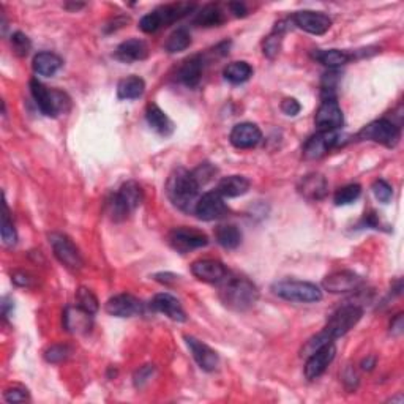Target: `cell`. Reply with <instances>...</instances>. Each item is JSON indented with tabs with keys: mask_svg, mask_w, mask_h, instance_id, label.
Returning <instances> with one entry per match:
<instances>
[{
	"mask_svg": "<svg viewBox=\"0 0 404 404\" xmlns=\"http://www.w3.org/2000/svg\"><path fill=\"white\" fill-rule=\"evenodd\" d=\"M146 92V82L139 76H128L117 86V95L121 100H138Z\"/></svg>",
	"mask_w": 404,
	"mask_h": 404,
	"instance_id": "cell-28",
	"label": "cell"
},
{
	"mask_svg": "<svg viewBox=\"0 0 404 404\" xmlns=\"http://www.w3.org/2000/svg\"><path fill=\"white\" fill-rule=\"evenodd\" d=\"M162 27H163V24L162 21H160V16L157 15L155 10L150 11V13L146 16H142V20L139 21V29L146 33H153Z\"/></svg>",
	"mask_w": 404,
	"mask_h": 404,
	"instance_id": "cell-41",
	"label": "cell"
},
{
	"mask_svg": "<svg viewBox=\"0 0 404 404\" xmlns=\"http://www.w3.org/2000/svg\"><path fill=\"white\" fill-rule=\"evenodd\" d=\"M104 310L116 318H133L142 313V302L130 294H118L106 302Z\"/></svg>",
	"mask_w": 404,
	"mask_h": 404,
	"instance_id": "cell-16",
	"label": "cell"
},
{
	"mask_svg": "<svg viewBox=\"0 0 404 404\" xmlns=\"http://www.w3.org/2000/svg\"><path fill=\"white\" fill-rule=\"evenodd\" d=\"M313 57L316 59L318 62H320L325 67L329 68H338L346 65L350 59H352V54H349L346 51H340V49H329V51H316L313 54Z\"/></svg>",
	"mask_w": 404,
	"mask_h": 404,
	"instance_id": "cell-31",
	"label": "cell"
},
{
	"mask_svg": "<svg viewBox=\"0 0 404 404\" xmlns=\"http://www.w3.org/2000/svg\"><path fill=\"white\" fill-rule=\"evenodd\" d=\"M70 355V348L65 346V344H54L45 352V359L49 362V364H61Z\"/></svg>",
	"mask_w": 404,
	"mask_h": 404,
	"instance_id": "cell-40",
	"label": "cell"
},
{
	"mask_svg": "<svg viewBox=\"0 0 404 404\" xmlns=\"http://www.w3.org/2000/svg\"><path fill=\"white\" fill-rule=\"evenodd\" d=\"M31 92L40 111L47 117H56L70 109V98L61 91H51L38 79L31 81Z\"/></svg>",
	"mask_w": 404,
	"mask_h": 404,
	"instance_id": "cell-4",
	"label": "cell"
},
{
	"mask_svg": "<svg viewBox=\"0 0 404 404\" xmlns=\"http://www.w3.org/2000/svg\"><path fill=\"white\" fill-rule=\"evenodd\" d=\"M146 118H147L148 125H150V127L160 134L169 136L172 132H174V123H172L171 118L166 116L157 104L150 103L147 106Z\"/></svg>",
	"mask_w": 404,
	"mask_h": 404,
	"instance_id": "cell-27",
	"label": "cell"
},
{
	"mask_svg": "<svg viewBox=\"0 0 404 404\" xmlns=\"http://www.w3.org/2000/svg\"><path fill=\"white\" fill-rule=\"evenodd\" d=\"M360 194H362V187L359 185V183H350V185L336 189L334 201L336 205H349L357 201L360 198Z\"/></svg>",
	"mask_w": 404,
	"mask_h": 404,
	"instance_id": "cell-36",
	"label": "cell"
},
{
	"mask_svg": "<svg viewBox=\"0 0 404 404\" xmlns=\"http://www.w3.org/2000/svg\"><path fill=\"white\" fill-rule=\"evenodd\" d=\"M343 111L336 98H323V103L314 116V125L319 132H336L343 127Z\"/></svg>",
	"mask_w": 404,
	"mask_h": 404,
	"instance_id": "cell-11",
	"label": "cell"
},
{
	"mask_svg": "<svg viewBox=\"0 0 404 404\" xmlns=\"http://www.w3.org/2000/svg\"><path fill=\"white\" fill-rule=\"evenodd\" d=\"M229 8L233 13L237 16V17H240V16H245L247 15V8H245V5L243 3H229Z\"/></svg>",
	"mask_w": 404,
	"mask_h": 404,
	"instance_id": "cell-47",
	"label": "cell"
},
{
	"mask_svg": "<svg viewBox=\"0 0 404 404\" xmlns=\"http://www.w3.org/2000/svg\"><path fill=\"white\" fill-rule=\"evenodd\" d=\"M194 212L202 222H215V219H222L228 215L229 209L223 196L217 189H213V192L205 193L202 198H199L194 205Z\"/></svg>",
	"mask_w": 404,
	"mask_h": 404,
	"instance_id": "cell-10",
	"label": "cell"
},
{
	"mask_svg": "<svg viewBox=\"0 0 404 404\" xmlns=\"http://www.w3.org/2000/svg\"><path fill=\"white\" fill-rule=\"evenodd\" d=\"M373 193L376 196V199L382 202V204H389L390 199L394 198V188L384 179H379L373 183Z\"/></svg>",
	"mask_w": 404,
	"mask_h": 404,
	"instance_id": "cell-39",
	"label": "cell"
},
{
	"mask_svg": "<svg viewBox=\"0 0 404 404\" xmlns=\"http://www.w3.org/2000/svg\"><path fill=\"white\" fill-rule=\"evenodd\" d=\"M144 201V192L138 182L130 180L123 183L121 189L109 201V213L114 222H122L134 212Z\"/></svg>",
	"mask_w": 404,
	"mask_h": 404,
	"instance_id": "cell-3",
	"label": "cell"
},
{
	"mask_svg": "<svg viewBox=\"0 0 404 404\" xmlns=\"http://www.w3.org/2000/svg\"><path fill=\"white\" fill-rule=\"evenodd\" d=\"M148 56V47L146 45V41H142L139 38H132L123 41V43L118 45L116 49V59L123 63H133L138 61H144Z\"/></svg>",
	"mask_w": 404,
	"mask_h": 404,
	"instance_id": "cell-22",
	"label": "cell"
},
{
	"mask_svg": "<svg viewBox=\"0 0 404 404\" xmlns=\"http://www.w3.org/2000/svg\"><path fill=\"white\" fill-rule=\"evenodd\" d=\"M152 308L158 313H163L169 319L176 320V323H185L187 320V314L183 311L180 302L168 293H162L153 297Z\"/></svg>",
	"mask_w": 404,
	"mask_h": 404,
	"instance_id": "cell-20",
	"label": "cell"
},
{
	"mask_svg": "<svg viewBox=\"0 0 404 404\" xmlns=\"http://www.w3.org/2000/svg\"><path fill=\"white\" fill-rule=\"evenodd\" d=\"M343 136L338 132H319L311 136L303 146V157L306 160H318L329 153L332 148L341 144Z\"/></svg>",
	"mask_w": 404,
	"mask_h": 404,
	"instance_id": "cell-12",
	"label": "cell"
},
{
	"mask_svg": "<svg viewBox=\"0 0 404 404\" xmlns=\"http://www.w3.org/2000/svg\"><path fill=\"white\" fill-rule=\"evenodd\" d=\"M192 172H193L196 182L199 183V187H202V185H205L207 182H210L213 179V176L217 174V169L213 168L210 163H202Z\"/></svg>",
	"mask_w": 404,
	"mask_h": 404,
	"instance_id": "cell-42",
	"label": "cell"
},
{
	"mask_svg": "<svg viewBox=\"0 0 404 404\" xmlns=\"http://www.w3.org/2000/svg\"><path fill=\"white\" fill-rule=\"evenodd\" d=\"M299 192L308 201H320L325 198L327 192H329V183H327L324 176L310 174L302 179Z\"/></svg>",
	"mask_w": 404,
	"mask_h": 404,
	"instance_id": "cell-23",
	"label": "cell"
},
{
	"mask_svg": "<svg viewBox=\"0 0 404 404\" xmlns=\"http://www.w3.org/2000/svg\"><path fill=\"white\" fill-rule=\"evenodd\" d=\"M199 188L201 187L196 182L193 172L179 168L169 176L168 183H166V194L177 209L189 210L193 204L196 205V202H198L196 198H198Z\"/></svg>",
	"mask_w": 404,
	"mask_h": 404,
	"instance_id": "cell-2",
	"label": "cell"
},
{
	"mask_svg": "<svg viewBox=\"0 0 404 404\" xmlns=\"http://www.w3.org/2000/svg\"><path fill=\"white\" fill-rule=\"evenodd\" d=\"M364 316V308L359 305H344L332 314L329 323L324 327V334L329 340H336V338L344 336L350 329H354L359 324V320Z\"/></svg>",
	"mask_w": 404,
	"mask_h": 404,
	"instance_id": "cell-6",
	"label": "cell"
},
{
	"mask_svg": "<svg viewBox=\"0 0 404 404\" xmlns=\"http://www.w3.org/2000/svg\"><path fill=\"white\" fill-rule=\"evenodd\" d=\"M76 305H78L81 310L87 311L88 314H95L100 308L97 295L87 288H79L76 290Z\"/></svg>",
	"mask_w": 404,
	"mask_h": 404,
	"instance_id": "cell-34",
	"label": "cell"
},
{
	"mask_svg": "<svg viewBox=\"0 0 404 404\" xmlns=\"http://www.w3.org/2000/svg\"><path fill=\"white\" fill-rule=\"evenodd\" d=\"M92 316L76 306H68L63 313V327L71 334H87L92 329Z\"/></svg>",
	"mask_w": 404,
	"mask_h": 404,
	"instance_id": "cell-21",
	"label": "cell"
},
{
	"mask_svg": "<svg viewBox=\"0 0 404 404\" xmlns=\"http://www.w3.org/2000/svg\"><path fill=\"white\" fill-rule=\"evenodd\" d=\"M224 13L218 5L209 3L205 7H202L201 11H198L194 16V24L199 27H217L219 24L224 22Z\"/></svg>",
	"mask_w": 404,
	"mask_h": 404,
	"instance_id": "cell-29",
	"label": "cell"
},
{
	"mask_svg": "<svg viewBox=\"0 0 404 404\" xmlns=\"http://www.w3.org/2000/svg\"><path fill=\"white\" fill-rule=\"evenodd\" d=\"M153 371H155V365L141 366L139 370L134 373V385H136V387H138V389L144 387V385L152 379Z\"/></svg>",
	"mask_w": 404,
	"mask_h": 404,
	"instance_id": "cell-43",
	"label": "cell"
},
{
	"mask_svg": "<svg viewBox=\"0 0 404 404\" xmlns=\"http://www.w3.org/2000/svg\"><path fill=\"white\" fill-rule=\"evenodd\" d=\"M226 81L233 82V84H243L253 76V68L248 62H233L223 71Z\"/></svg>",
	"mask_w": 404,
	"mask_h": 404,
	"instance_id": "cell-32",
	"label": "cell"
},
{
	"mask_svg": "<svg viewBox=\"0 0 404 404\" xmlns=\"http://www.w3.org/2000/svg\"><path fill=\"white\" fill-rule=\"evenodd\" d=\"M293 22L297 27L311 35H324L332 27V20L320 11L303 10L293 16Z\"/></svg>",
	"mask_w": 404,
	"mask_h": 404,
	"instance_id": "cell-15",
	"label": "cell"
},
{
	"mask_svg": "<svg viewBox=\"0 0 404 404\" xmlns=\"http://www.w3.org/2000/svg\"><path fill=\"white\" fill-rule=\"evenodd\" d=\"M249 187H251V182H249L247 177L229 176L223 177V179L218 182L217 192L222 194L223 198H239V196L248 193Z\"/></svg>",
	"mask_w": 404,
	"mask_h": 404,
	"instance_id": "cell-25",
	"label": "cell"
},
{
	"mask_svg": "<svg viewBox=\"0 0 404 404\" xmlns=\"http://www.w3.org/2000/svg\"><path fill=\"white\" fill-rule=\"evenodd\" d=\"M2 242L5 247H15L17 242V234L13 224V219L10 218V212L7 204H3V215H2Z\"/></svg>",
	"mask_w": 404,
	"mask_h": 404,
	"instance_id": "cell-37",
	"label": "cell"
},
{
	"mask_svg": "<svg viewBox=\"0 0 404 404\" xmlns=\"http://www.w3.org/2000/svg\"><path fill=\"white\" fill-rule=\"evenodd\" d=\"M219 299L234 311H247L256 305L259 299V290L256 284H253L245 277L226 275L223 281H219Z\"/></svg>",
	"mask_w": 404,
	"mask_h": 404,
	"instance_id": "cell-1",
	"label": "cell"
},
{
	"mask_svg": "<svg viewBox=\"0 0 404 404\" xmlns=\"http://www.w3.org/2000/svg\"><path fill=\"white\" fill-rule=\"evenodd\" d=\"M3 398H5V401H8V403H24L29 400V391L27 389L16 385V387L13 389L5 390Z\"/></svg>",
	"mask_w": 404,
	"mask_h": 404,
	"instance_id": "cell-44",
	"label": "cell"
},
{
	"mask_svg": "<svg viewBox=\"0 0 404 404\" xmlns=\"http://www.w3.org/2000/svg\"><path fill=\"white\" fill-rule=\"evenodd\" d=\"M189 45H192V35H189L187 29L180 27L169 35L164 47L166 51L171 52V54H176V52L185 51L187 47H189Z\"/></svg>",
	"mask_w": 404,
	"mask_h": 404,
	"instance_id": "cell-33",
	"label": "cell"
},
{
	"mask_svg": "<svg viewBox=\"0 0 404 404\" xmlns=\"http://www.w3.org/2000/svg\"><path fill=\"white\" fill-rule=\"evenodd\" d=\"M336 355V348L334 343H327L324 346L314 350L313 354L308 355V360L305 364V378L308 381H314L319 376H323L332 362H334Z\"/></svg>",
	"mask_w": 404,
	"mask_h": 404,
	"instance_id": "cell-13",
	"label": "cell"
},
{
	"mask_svg": "<svg viewBox=\"0 0 404 404\" xmlns=\"http://www.w3.org/2000/svg\"><path fill=\"white\" fill-rule=\"evenodd\" d=\"M187 346L192 350L193 359L196 360V364L199 365L201 370L204 371H215L219 364L218 354L212 348L207 346L205 343H202L199 340H196L194 336H185Z\"/></svg>",
	"mask_w": 404,
	"mask_h": 404,
	"instance_id": "cell-19",
	"label": "cell"
},
{
	"mask_svg": "<svg viewBox=\"0 0 404 404\" xmlns=\"http://www.w3.org/2000/svg\"><path fill=\"white\" fill-rule=\"evenodd\" d=\"M202 68H204V63H202L201 56H193L187 59L179 68V81L189 88L198 87L202 78Z\"/></svg>",
	"mask_w": 404,
	"mask_h": 404,
	"instance_id": "cell-24",
	"label": "cell"
},
{
	"mask_svg": "<svg viewBox=\"0 0 404 404\" xmlns=\"http://www.w3.org/2000/svg\"><path fill=\"white\" fill-rule=\"evenodd\" d=\"M11 46H13V51L16 56L26 57L29 54V51H31L32 43L27 35H24L22 32H15L13 35H11Z\"/></svg>",
	"mask_w": 404,
	"mask_h": 404,
	"instance_id": "cell-38",
	"label": "cell"
},
{
	"mask_svg": "<svg viewBox=\"0 0 404 404\" xmlns=\"http://www.w3.org/2000/svg\"><path fill=\"white\" fill-rule=\"evenodd\" d=\"M62 59L59 57L54 52H38L37 56L33 57V62H32V67L33 71L40 76H46V78H49V76H54L59 70L62 68Z\"/></svg>",
	"mask_w": 404,
	"mask_h": 404,
	"instance_id": "cell-26",
	"label": "cell"
},
{
	"mask_svg": "<svg viewBox=\"0 0 404 404\" xmlns=\"http://www.w3.org/2000/svg\"><path fill=\"white\" fill-rule=\"evenodd\" d=\"M217 242L226 249H235L242 243V233L234 224H222L215 229Z\"/></svg>",
	"mask_w": 404,
	"mask_h": 404,
	"instance_id": "cell-30",
	"label": "cell"
},
{
	"mask_svg": "<svg viewBox=\"0 0 404 404\" xmlns=\"http://www.w3.org/2000/svg\"><path fill=\"white\" fill-rule=\"evenodd\" d=\"M229 141L235 148H253L263 141V132H261L258 125H254L251 122L237 123L235 127L231 130Z\"/></svg>",
	"mask_w": 404,
	"mask_h": 404,
	"instance_id": "cell-17",
	"label": "cell"
},
{
	"mask_svg": "<svg viewBox=\"0 0 404 404\" xmlns=\"http://www.w3.org/2000/svg\"><path fill=\"white\" fill-rule=\"evenodd\" d=\"M357 138L362 141H373L385 147H395L401 138L400 125L389 121V118H378L368 123L359 132Z\"/></svg>",
	"mask_w": 404,
	"mask_h": 404,
	"instance_id": "cell-7",
	"label": "cell"
},
{
	"mask_svg": "<svg viewBox=\"0 0 404 404\" xmlns=\"http://www.w3.org/2000/svg\"><path fill=\"white\" fill-rule=\"evenodd\" d=\"M403 329H404V323H403V314H396L395 319L391 320V324H390V332H391V335H401L403 334Z\"/></svg>",
	"mask_w": 404,
	"mask_h": 404,
	"instance_id": "cell-46",
	"label": "cell"
},
{
	"mask_svg": "<svg viewBox=\"0 0 404 404\" xmlns=\"http://www.w3.org/2000/svg\"><path fill=\"white\" fill-rule=\"evenodd\" d=\"M283 32H284V29L277 24L275 31H273V33L269 35L263 43L264 56H267L269 59H275L278 54H280L281 43H283Z\"/></svg>",
	"mask_w": 404,
	"mask_h": 404,
	"instance_id": "cell-35",
	"label": "cell"
},
{
	"mask_svg": "<svg viewBox=\"0 0 404 404\" xmlns=\"http://www.w3.org/2000/svg\"><path fill=\"white\" fill-rule=\"evenodd\" d=\"M273 294L288 302L299 303H316L323 300V290L314 283L286 280L278 281L272 286Z\"/></svg>",
	"mask_w": 404,
	"mask_h": 404,
	"instance_id": "cell-5",
	"label": "cell"
},
{
	"mask_svg": "<svg viewBox=\"0 0 404 404\" xmlns=\"http://www.w3.org/2000/svg\"><path fill=\"white\" fill-rule=\"evenodd\" d=\"M13 281L16 284H20V286H29V283H31V278H29L27 273H16L13 277Z\"/></svg>",
	"mask_w": 404,
	"mask_h": 404,
	"instance_id": "cell-48",
	"label": "cell"
},
{
	"mask_svg": "<svg viewBox=\"0 0 404 404\" xmlns=\"http://www.w3.org/2000/svg\"><path fill=\"white\" fill-rule=\"evenodd\" d=\"M374 366H376V357H368L362 362V370L365 371H371Z\"/></svg>",
	"mask_w": 404,
	"mask_h": 404,
	"instance_id": "cell-49",
	"label": "cell"
},
{
	"mask_svg": "<svg viewBox=\"0 0 404 404\" xmlns=\"http://www.w3.org/2000/svg\"><path fill=\"white\" fill-rule=\"evenodd\" d=\"M171 247L182 254H187L193 249L209 245V237L199 229L194 228H176L169 233Z\"/></svg>",
	"mask_w": 404,
	"mask_h": 404,
	"instance_id": "cell-9",
	"label": "cell"
},
{
	"mask_svg": "<svg viewBox=\"0 0 404 404\" xmlns=\"http://www.w3.org/2000/svg\"><path fill=\"white\" fill-rule=\"evenodd\" d=\"M302 109V106L299 101H297L295 98H284L283 100V103H281V111L284 112V114L289 116V117H294L297 116L300 112Z\"/></svg>",
	"mask_w": 404,
	"mask_h": 404,
	"instance_id": "cell-45",
	"label": "cell"
},
{
	"mask_svg": "<svg viewBox=\"0 0 404 404\" xmlns=\"http://www.w3.org/2000/svg\"><path fill=\"white\" fill-rule=\"evenodd\" d=\"M192 273L204 283H219L229 272L224 264L217 259H199L192 264Z\"/></svg>",
	"mask_w": 404,
	"mask_h": 404,
	"instance_id": "cell-18",
	"label": "cell"
},
{
	"mask_svg": "<svg viewBox=\"0 0 404 404\" xmlns=\"http://www.w3.org/2000/svg\"><path fill=\"white\" fill-rule=\"evenodd\" d=\"M362 284V277L352 270H336L327 275L323 288L330 294H346L357 290Z\"/></svg>",
	"mask_w": 404,
	"mask_h": 404,
	"instance_id": "cell-14",
	"label": "cell"
},
{
	"mask_svg": "<svg viewBox=\"0 0 404 404\" xmlns=\"http://www.w3.org/2000/svg\"><path fill=\"white\" fill-rule=\"evenodd\" d=\"M49 243L54 251V256L59 259V263L63 264L70 270H79L84 265V261L79 253V249L76 248L73 240L68 235L62 233H52L49 234Z\"/></svg>",
	"mask_w": 404,
	"mask_h": 404,
	"instance_id": "cell-8",
	"label": "cell"
}]
</instances>
